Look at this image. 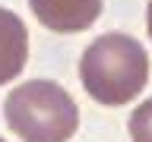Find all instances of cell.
Segmentation results:
<instances>
[{
    "label": "cell",
    "mask_w": 152,
    "mask_h": 142,
    "mask_svg": "<svg viewBox=\"0 0 152 142\" xmlns=\"http://www.w3.org/2000/svg\"><path fill=\"white\" fill-rule=\"evenodd\" d=\"M0 142H3V139H0Z\"/></svg>",
    "instance_id": "obj_7"
},
{
    "label": "cell",
    "mask_w": 152,
    "mask_h": 142,
    "mask_svg": "<svg viewBox=\"0 0 152 142\" xmlns=\"http://www.w3.org/2000/svg\"><path fill=\"white\" fill-rule=\"evenodd\" d=\"M146 28H149V38H152V0H149V9H146Z\"/></svg>",
    "instance_id": "obj_6"
},
{
    "label": "cell",
    "mask_w": 152,
    "mask_h": 142,
    "mask_svg": "<svg viewBox=\"0 0 152 142\" xmlns=\"http://www.w3.org/2000/svg\"><path fill=\"white\" fill-rule=\"evenodd\" d=\"M127 130H130L133 142H152V98H146V101L130 114Z\"/></svg>",
    "instance_id": "obj_5"
},
{
    "label": "cell",
    "mask_w": 152,
    "mask_h": 142,
    "mask_svg": "<svg viewBox=\"0 0 152 142\" xmlns=\"http://www.w3.org/2000/svg\"><path fill=\"white\" fill-rule=\"evenodd\" d=\"M35 19L57 35L86 32L102 16V0H28Z\"/></svg>",
    "instance_id": "obj_3"
},
{
    "label": "cell",
    "mask_w": 152,
    "mask_h": 142,
    "mask_svg": "<svg viewBox=\"0 0 152 142\" xmlns=\"http://www.w3.org/2000/svg\"><path fill=\"white\" fill-rule=\"evenodd\" d=\"M79 79L92 101L121 107L146 88L149 54L136 38L124 32L102 35L79 57Z\"/></svg>",
    "instance_id": "obj_1"
},
{
    "label": "cell",
    "mask_w": 152,
    "mask_h": 142,
    "mask_svg": "<svg viewBox=\"0 0 152 142\" xmlns=\"http://www.w3.org/2000/svg\"><path fill=\"white\" fill-rule=\"evenodd\" d=\"M28 60V32L13 9L0 7V85L13 82Z\"/></svg>",
    "instance_id": "obj_4"
},
{
    "label": "cell",
    "mask_w": 152,
    "mask_h": 142,
    "mask_svg": "<svg viewBox=\"0 0 152 142\" xmlns=\"http://www.w3.org/2000/svg\"><path fill=\"white\" fill-rule=\"evenodd\" d=\"M3 117L22 142H66L79 130L76 101L51 79L16 85L3 101Z\"/></svg>",
    "instance_id": "obj_2"
}]
</instances>
